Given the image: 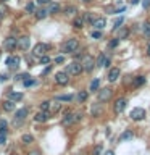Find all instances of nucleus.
I'll list each match as a JSON object with an SVG mask.
<instances>
[{"label":"nucleus","instance_id":"obj_1","mask_svg":"<svg viewBox=\"0 0 150 155\" xmlns=\"http://www.w3.org/2000/svg\"><path fill=\"white\" fill-rule=\"evenodd\" d=\"M77 48H79V41L77 39H68V41L63 44V52L65 53H74L77 52Z\"/></svg>","mask_w":150,"mask_h":155},{"label":"nucleus","instance_id":"obj_2","mask_svg":"<svg viewBox=\"0 0 150 155\" xmlns=\"http://www.w3.org/2000/svg\"><path fill=\"white\" fill-rule=\"evenodd\" d=\"M81 71H82V66H81L79 61H73V63H70V65H68V70H66L68 74H73V76L81 74Z\"/></svg>","mask_w":150,"mask_h":155},{"label":"nucleus","instance_id":"obj_3","mask_svg":"<svg viewBox=\"0 0 150 155\" xmlns=\"http://www.w3.org/2000/svg\"><path fill=\"white\" fill-rule=\"evenodd\" d=\"M94 65H95V61H94V58H92L90 55L84 57V60L81 61L82 71H92V70H94Z\"/></svg>","mask_w":150,"mask_h":155},{"label":"nucleus","instance_id":"obj_4","mask_svg":"<svg viewBox=\"0 0 150 155\" xmlns=\"http://www.w3.org/2000/svg\"><path fill=\"white\" fill-rule=\"evenodd\" d=\"M29 45H31V39H29V36H23L16 39V47L21 48V50H28Z\"/></svg>","mask_w":150,"mask_h":155},{"label":"nucleus","instance_id":"obj_5","mask_svg":"<svg viewBox=\"0 0 150 155\" xmlns=\"http://www.w3.org/2000/svg\"><path fill=\"white\" fill-rule=\"evenodd\" d=\"M47 50H48V45H47V44H42V42H39L37 45L34 47L32 53H34L36 57H39V58H41L42 55H45V53H47Z\"/></svg>","mask_w":150,"mask_h":155},{"label":"nucleus","instance_id":"obj_6","mask_svg":"<svg viewBox=\"0 0 150 155\" xmlns=\"http://www.w3.org/2000/svg\"><path fill=\"white\" fill-rule=\"evenodd\" d=\"M129 116L134 121H140V120L145 118V110L144 108H132V110H131V113H129Z\"/></svg>","mask_w":150,"mask_h":155},{"label":"nucleus","instance_id":"obj_7","mask_svg":"<svg viewBox=\"0 0 150 155\" xmlns=\"http://www.w3.org/2000/svg\"><path fill=\"white\" fill-rule=\"evenodd\" d=\"M68 81H70V78H68V73L66 71H60V73H57V74H55V82H57V84L66 86Z\"/></svg>","mask_w":150,"mask_h":155},{"label":"nucleus","instance_id":"obj_8","mask_svg":"<svg viewBox=\"0 0 150 155\" xmlns=\"http://www.w3.org/2000/svg\"><path fill=\"white\" fill-rule=\"evenodd\" d=\"M126 104H128V102H126V99H123V97H121V99H116V102H115V107H113L115 113H116V115L123 113L124 108H126Z\"/></svg>","mask_w":150,"mask_h":155},{"label":"nucleus","instance_id":"obj_9","mask_svg":"<svg viewBox=\"0 0 150 155\" xmlns=\"http://www.w3.org/2000/svg\"><path fill=\"white\" fill-rule=\"evenodd\" d=\"M5 63H7V66L11 68V70H13V68H18V66H19V57H16V55H10Z\"/></svg>","mask_w":150,"mask_h":155},{"label":"nucleus","instance_id":"obj_10","mask_svg":"<svg viewBox=\"0 0 150 155\" xmlns=\"http://www.w3.org/2000/svg\"><path fill=\"white\" fill-rule=\"evenodd\" d=\"M3 48L5 50H15L16 48V39L15 37H7L3 42Z\"/></svg>","mask_w":150,"mask_h":155},{"label":"nucleus","instance_id":"obj_11","mask_svg":"<svg viewBox=\"0 0 150 155\" xmlns=\"http://www.w3.org/2000/svg\"><path fill=\"white\" fill-rule=\"evenodd\" d=\"M92 26H94V29H97V31H100V29H103L106 26V19L105 18H94Z\"/></svg>","mask_w":150,"mask_h":155},{"label":"nucleus","instance_id":"obj_12","mask_svg":"<svg viewBox=\"0 0 150 155\" xmlns=\"http://www.w3.org/2000/svg\"><path fill=\"white\" fill-rule=\"evenodd\" d=\"M74 123V113L73 111H70V110H66L65 111V116H63V124L65 126H70V124H73Z\"/></svg>","mask_w":150,"mask_h":155},{"label":"nucleus","instance_id":"obj_13","mask_svg":"<svg viewBox=\"0 0 150 155\" xmlns=\"http://www.w3.org/2000/svg\"><path fill=\"white\" fill-rule=\"evenodd\" d=\"M28 113H29V110L24 107V108H21V110H16V115H15V123H19V121H23L24 118L28 116Z\"/></svg>","mask_w":150,"mask_h":155},{"label":"nucleus","instance_id":"obj_14","mask_svg":"<svg viewBox=\"0 0 150 155\" xmlns=\"http://www.w3.org/2000/svg\"><path fill=\"white\" fill-rule=\"evenodd\" d=\"M111 99V89H102L100 92H99V100L100 102H105V100H110Z\"/></svg>","mask_w":150,"mask_h":155},{"label":"nucleus","instance_id":"obj_15","mask_svg":"<svg viewBox=\"0 0 150 155\" xmlns=\"http://www.w3.org/2000/svg\"><path fill=\"white\" fill-rule=\"evenodd\" d=\"M110 65V58L105 57V53H100L99 58H97V66H108Z\"/></svg>","mask_w":150,"mask_h":155},{"label":"nucleus","instance_id":"obj_16","mask_svg":"<svg viewBox=\"0 0 150 155\" xmlns=\"http://www.w3.org/2000/svg\"><path fill=\"white\" fill-rule=\"evenodd\" d=\"M48 118H50V113H48V111H39L34 120H36L37 123H44V121H47Z\"/></svg>","mask_w":150,"mask_h":155},{"label":"nucleus","instance_id":"obj_17","mask_svg":"<svg viewBox=\"0 0 150 155\" xmlns=\"http://www.w3.org/2000/svg\"><path fill=\"white\" fill-rule=\"evenodd\" d=\"M118 78H119V68H111L110 73H108V81L110 82H115Z\"/></svg>","mask_w":150,"mask_h":155},{"label":"nucleus","instance_id":"obj_18","mask_svg":"<svg viewBox=\"0 0 150 155\" xmlns=\"http://www.w3.org/2000/svg\"><path fill=\"white\" fill-rule=\"evenodd\" d=\"M47 10V13L48 15H55V13H58V12H60V5H58V3H48V8H45Z\"/></svg>","mask_w":150,"mask_h":155},{"label":"nucleus","instance_id":"obj_19","mask_svg":"<svg viewBox=\"0 0 150 155\" xmlns=\"http://www.w3.org/2000/svg\"><path fill=\"white\" fill-rule=\"evenodd\" d=\"M34 15H36L37 19H44V18L48 16V13H47L45 8H39V10H36V12H34Z\"/></svg>","mask_w":150,"mask_h":155},{"label":"nucleus","instance_id":"obj_20","mask_svg":"<svg viewBox=\"0 0 150 155\" xmlns=\"http://www.w3.org/2000/svg\"><path fill=\"white\" fill-rule=\"evenodd\" d=\"M132 137H134L132 131H124V133L119 136V142H124V140H131Z\"/></svg>","mask_w":150,"mask_h":155},{"label":"nucleus","instance_id":"obj_21","mask_svg":"<svg viewBox=\"0 0 150 155\" xmlns=\"http://www.w3.org/2000/svg\"><path fill=\"white\" fill-rule=\"evenodd\" d=\"M8 97H10V100H11V102L23 100V94H21V92H10V94H8Z\"/></svg>","mask_w":150,"mask_h":155},{"label":"nucleus","instance_id":"obj_22","mask_svg":"<svg viewBox=\"0 0 150 155\" xmlns=\"http://www.w3.org/2000/svg\"><path fill=\"white\" fill-rule=\"evenodd\" d=\"M3 110L5 111H13L15 110V102H11V100L3 102Z\"/></svg>","mask_w":150,"mask_h":155},{"label":"nucleus","instance_id":"obj_23","mask_svg":"<svg viewBox=\"0 0 150 155\" xmlns=\"http://www.w3.org/2000/svg\"><path fill=\"white\" fill-rule=\"evenodd\" d=\"M73 26L77 28V29H81L82 26H84V19H82L81 16H76V18H74V21H73Z\"/></svg>","mask_w":150,"mask_h":155},{"label":"nucleus","instance_id":"obj_24","mask_svg":"<svg viewBox=\"0 0 150 155\" xmlns=\"http://www.w3.org/2000/svg\"><path fill=\"white\" fill-rule=\"evenodd\" d=\"M142 84H145V78H144V76H135V79H134V87H140Z\"/></svg>","mask_w":150,"mask_h":155},{"label":"nucleus","instance_id":"obj_25","mask_svg":"<svg viewBox=\"0 0 150 155\" xmlns=\"http://www.w3.org/2000/svg\"><path fill=\"white\" fill-rule=\"evenodd\" d=\"M142 29H144V34H145V37H147V39H150V21H145Z\"/></svg>","mask_w":150,"mask_h":155},{"label":"nucleus","instance_id":"obj_26","mask_svg":"<svg viewBox=\"0 0 150 155\" xmlns=\"http://www.w3.org/2000/svg\"><path fill=\"white\" fill-rule=\"evenodd\" d=\"M55 99L57 100H61V102H71L73 100V95H70V94H68V95H57Z\"/></svg>","mask_w":150,"mask_h":155},{"label":"nucleus","instance_id":"obj_27","mask_svg":"<svg viewBox=\"0 0 150 155\" xmlns=\"http://www.w3.org/2000/svg\"><path fill=\"white\" fill-rule=\"evenodd\" d=\"M21 140H23V142H24V144H31V142H32V140H34V137H32V136H31V134H24V136H23V137H21Z\"/></svg>","mask_w":150,"mask_h":155},{"label":"nucleus","instance_id":"obj_28","mask_svg":"<svg viewBox=\"0 0 150 155\" xmlns=\"http://www.w3.org/2000/svg\"><path fill=\"white\" fill-rule=\"evenodd\" d=\"M77 100H79V102H86L87 100V92L86 91H81L79 94H77Z\"/></svg>","mask_w":150,"mask_h":155},{"label":"nucleus","instance_id":"obj_29","mask_svg":"<svg viewBox=\"0 0 150 155\" xmlns=\"http://www.w3.org/2000/svg\"><path fill=\"white\" fill-rule=\"evenodd\" d=\"M5 133H7V121L0 120V134H5Z\"/></svg>","mask_w":150,"mask_h":155},{"label":"nucleus","instance_id":"obj_30","mask_svg":"<svg viewBox=\"0 0 150 155\" xmlns=\"http://www.w3.org/2000/svg\"><path fill=\"white\" fill-rule=\"evenodd\" d=\"M26 12H28V13H34V12H36V5H34L32 2H29V3L26 5Z\"/></svg>","mask_w":150,"mask_h":155},{"label":"nucleus","instance_id":"obj_31","mask_svg":"<svg viewBox=\"0 0 150 155\" xmlns=\"http://www.w3.org/2000/svg\"><path fill=\"white\" fill-rule=\"evenodd\" d=\"M48 108H50V102H42L41 104V111H48Z\"/></svg>","mask_w":150,"mask_h":155},{"label":"nucleus","instance_id":"obj_32","mask_svg":"<svg viewBox=\"0 0 150 155\" xmlns=\"http://www.w3.org/2000/svg\"><path fill=\"white\" fill-rule=\"evenodd\" d=\"M128 34H129V31H128L126 28H123V29L119 31V36H118V39H126V37H128Z\"/></svg>","mask_w":150,"mask_h":155},{"label":"nucleus","instance_id":"obj_33","mask_svg":"<svg viewBox=\"0 0 150 155\" xmlns=\"http://www.w3.org/2000/svg\"><path fill=\"white\" fill-rule=\"evenodd\" d=\"M99 84H100V81L99 79H94V81L90 82V91H97V89H99Z\"/></svg>","mask_w":150,"mask_h":155},{"label":"nucleus","instance_id":"obj_34","mask_svg":"<svg viewBox=\"0 0 150 155\" xmlns=\"http://www.w3.org/2000/svg\"><path fill=\"white\" fill-rule=\"evenodd\" d=\"M65 13H66V15L77 13V8H76V7H66V8H65Z\"/></svg>","mask_w":150,"mask_h":155},{"label":"nucleus","instance_id":"obj_35","mask_svg":"<svg viewBox=\"0 0 150 155\" xmlns=\"http://www.w3.org/2000/svg\"><path fill=\"white\" fill-rule=\"evenodd\" d=\"M5 15H7V7L3 5V2L0 3V18H3Z\"/></svg>","mask_w":150,"mask_h":155},{"label":"nucleus","instance_id":"obj_36","mask_svg":"<svg viewBox=\"0 0 150 155\" xmlns=\"http://www.w3.org/2000/svg\"><path fill=\"white\" fill-rule=\"evenodd\" d=\"M48 63H50V58L47 55H42L41 57V65H48Z\"/></svg>","mask_w":150,"mask_h":155},{"label":"nucleus","instance_id":"obj_37","mask_svg":"<svg viewBox=\"0 0 150 155\" xmlns=\"http://www.w3.org/2000/svg\"><path fill=\"white\" fill-rule=\"evenodd\" d=\"M102 153V145H95L94 150H92V155H100Z\"/></svg>","mask_w":150,"mask_h":155},{"label":"nucleus","instance_id":"obj_38","mask_svg":"<svg viewBox=\"0 0 150 155\" xmlns=\"http://www.w3.org/2000/svg\"><path fill=\"white\" fill-rule=\"evenodd\" d=\"M82 19H84V21H90V23H92V21H94V16H92L90 13H86V15H84V18H82Z\"/></svg>","mask_w":150,"mask_h":155},{"label":"nucleus","instance_id":"obj_39","mask_svg":"<svg viewBox=\"0 0 150 155\" xmlns=\"http://www.w3.org/2000/svg\"><path fill=\"white\" fill-rule=\"evenodd\" d=\"M123 21H124V18H118V19H116V21H115V29H118L121 24H123Z\"/></svg>","mask_w":150,"mask_h":155},{"label":"nucleus","instance_id":"obj_40","mask_svg":"<svg viewBox=\"0 0 150 155\" xmlns=\"http://www.w3.org/2000/svg\"><path fill=\"white\" fill-rule=\"evenodd\" d=\"M92 37H94V39H100L102 37V32L95 29V31H92Z\"/></svg>","mask_w":150,"mask_h":155},{"label":"nucleus","instance_id":"obj_41","mask_svg":"<svg viewBox=\"0 0 150 155\" xmlns=\"http://www.w3.org/2000/svg\"><path fill=\"white\" fill-rule=\"evenodd\" d=\"M60 108H61V107H60V104H57V102L52 105V111H55V113H57V111H60Z\"/></svg>","mask_w":150,"mask_h":155},{"label":"nucleus","instance_id":"obj_42","mask_svg":"<svg viewBox=\"0 0 150 155\" xmlns=\"http://www.w3.org/2000/svg\"><path fill=\"white\" fill-rule=\"evenodd\" d=\"M118 42H119V39H113V41L110 42V48H115L116 45H118Z\"/></svg>","mask_w":150,"mask_h":155},{"label":"nucleus","instance_id":"obj_43","mask_svg":"<svg viewBox=\"0 0 150 155\" xmlns=\"http://www.w3.org/2000/svg\"><path fill=\"white\" fill-rule=\"evenodd\" d=\"M24 86H26V87L34 86V79H24Z\"/></svg>","mask_w":150,"mask_h":155},{"label":"nucleus","instance_id":"obj_44","mask_svg":"<svg viewBox=\"0 0 150 155\" xmlns=\"http://www.w3.org/2000/svg\"><path fill=\"white\" fill-rule=\"evenodd\" d=\"M65 61V58H63L61 55H58V57H55V63H63Z\"/></svg>","mask_w":150,"mask_h":155},{"label":"nucleus","instance_id":"obj_45","mask_svg":"<svg viewBox=\"0 0 150 155\" xmlns=\"http://www.w3.org/2000/svg\"><path fill=\"white\" fill-rule=\"evenodd\" d=\"M5 142H7V137H5V134L0 136V145H5Z\"/></svg>","mask_w":150,"mask_h":155},{"label":"nucleus","instance_id":"obj_46","mask_svg":"<svg viewBox=\"0 0 150 155\" xmlns=\"http://www.w3.org/2000/svg\"><path fill=\"white\" fill-rule=\"evenodd\" d=\"M37 3L39 5H48V3H50V0H37Z\"/></svg>","mask_w":150,"mask_h":155},{"label":"nucleus","instance_id":"obj_47","mask_svg":"<svg viewBox=\"0 0 150 155\" xmlns=\"http://www.w3.org/2000/svg\"><path fill=\"white\" fill-rule=\"evenodd\" d=\"M24 78H29L28 74H18L16 78H15V79H16V81H19V79H24Z\"/></svg>","mask_w":150,"mask_h":155},{"label":"nucleus","instance_id":"obj_48","mask_svg":"<svg viewBox=\"0 0 150 155\" xmlns=\"http://www.w3.org/2000/svg\"><path fill=\"white\" fill-rule=\"evenodd\" d=\"M7 79H8V74H5V73L0 74V81H7Z\"/></svg>","mask_w":150,"mask_h":155},{"label":"nucleus","instance_id":"obj_49","mask_svg":"<svg viewBox=\"0 0 150 155\" xmlns=\"http://www.w3.org/2000/svg\"><path fill=\"white\" fill-rule=\"evenodd\" d=\"M48 71H50V65H48V66L45 68V70H44V74H47V73H48Z\"/></svg>","mask_w":150,"mask_h":155},{"label":"nucleus","instance_id":"obj_50","mask_svg":"<svg viewBox=\"0 0 150 155\" xmlns=\"http://www.w3.org/2000/svg\"><path fill=\"white\" fill-rule=\"evenodd\" d=\"M29 155H41V153H39L37 150H34V152H31V153H29Z\"/></svg>","mask_w":150,"mask_h":155},{"label":"nucleus","instance_id":"obj_51","mask_svg":"<svg viewBox=\"0 0 150 155\" xmlns=\"http://www.w3.org/2000/svg\"><path fill=\"white\" fill-rule=\"evenodd\" d=\"M103 155H115V153L111 152V150H108V152H106V153H103Z\"/></svg>","mask_w":150,"mask_h":155},{"label":"nucleus","instance_id":"obj_52","mask_svg":"<svg viewBox=\"0 0 150 155\" xmlns=\"http://www.w3.org/2000/svg\"><path fill=\"white\" fill-rule=\"evenodd\" d=\"M147 55L150 57V44H148V47H147Z\"/></svg>","mask_w":150,"mask_h":155},{"label":"nucleus","instance_id":"obj_53","mask_svg":"<svg viewBox=\"0 0 150 155\" xmlns=\"http://www.w3.org/2000/svg\"><path fill=\"white\" fill-rule=\"evenodd\" d=\"M132 2V5H135V3H139V0H131Z\"/></svg>","mask_w":150,"mask_h":155},{"label":"nucleus","instance_id":"obj_54","mask_svg":"<svg viewBox=\"0 0 150 155\" xmlns=\"http://www.w3.org/2000/svg\"><path fill=\"white\" fill-rule=\"evenodd\" d=\"M82 2H86V3H89V2H90V0H82Z\"/></svg>","mask_w":150,"mask_h":155},{"label":"nucleus","instance_id":"obj_55","mask_svg":"<svg viewBox=\"0 0 150 155\" xmlns=\"http://www.w3.org/2000/svg\"><path fill=\"white\" fill-rule=\"evenodd\" d=\"M77 155H84V153H77Z\"/></svg>","mask_w":150,"mask_h":155},{"label":"nucleus","instance_id":"obj_56","mask_svg":"<svg viewBox=\"0 0 150 155\" xmlns=\"http://www.w3.org/2000/svg\"><path fill=\"white\" fill-rule=\"evenodd\" d=\"M2 2H5V0H2Z\"/></svg>","mask_w":150,"mask_h":155}]
</instances>
